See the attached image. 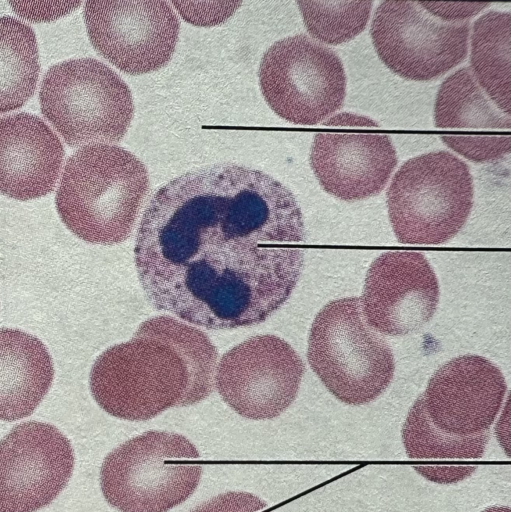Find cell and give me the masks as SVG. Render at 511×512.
Instances as JSON below:
<instances>
[{"label":"cell","mask_w":511,"mask_h":512,"mask_svg":"<svg viewBox=\"0 0 511 512\" xmlns=\"http://www.w3.org/2000/svg\"><path fill=\"white\" fill-rule=\"evenodd\" d=\"M304 240L287 187L261 170L218 163L159 188L142 216L134 261L156 310L231 330L262 323L288 300Z\"/></svg>","instance_id":"cell-1"},{"label":"cell","mask_w":511,"mask_h":512,"mask_svg":"<svg viewBox=\"0 0 511 512\" xmlns=\"http://www.w3.org/2000/svg\"><path fill=\"white\" fill-rule=\"evenodd\" d=\"M148 190L147 169L135 155L117 145L96 143L66 161L55 205L73 234L108 245L128 237Z\"/></svg>","instance_id":"cell-2"},{"label":"cell","mask_w":511,"mask_h":512,"mask_svg":"<svg viewBox=\"0 0 511 512\" xmlns=\"http://www.w3.org/2000/svg\"><path fill=\"white\" fill-rule=\"evenodd\" d=\"M307 359L327 390L348 405L379 397L393 379L391 348L366 322L357 297L327 303L316 315Z\"/></svg>","instance_id":"cell-3"},{"label":"cell","mask_w":511,"mask_h":512,"mask_svg":"<svg viewBox=\"0 0 511 512\" xmlns=\"http://www.w3.org/2000/svg\"><path fill=\"white\" fill-rule=\"evenodd\" d=\"M201 474L199 452L187 438L148 431L105 457L100 486L120 512H167L194 493Z\"/></svg>","instance_id":"cell-4"},{"label":"cell","mask_w":511,"mask_h":512,"mask_svg":"<svg viewBox=\"0 0 511 512\" xmlns=\"http://www.w3.org/2000/svg\"><path fill=\"white\" fill-rule=\"evenodd\" d=\"M473 206L468 165L448 151L406 161L387 191L389 219L397 240L439 245L462 229Z\"/></svg>","instance_id":"cell-5"},{"label":"cell","mask_w":511,"mask_h":512,"mask_svg":"<svg viewBox=\"0 0 511 512\" xmlns=\"http://www.w3.org/2000/svg\"><path fill=\"white\" fill-rule=\"evenodd\" d=\"M39 103L43 116L72 148L120 142L134 113L127 84L94 58L52 65L42 79Z\"/></svg>","instance_id":"cell-6"},{"label":"cell","mask_w":511,"mask_h":512,"mask_svg":"<svg viewBox=\"0 0 511 512\" xmlns=\"http://www.w3.org/2000/svg\"><path fill=\"white\" fill-rule=\"evenodd\" d=\"M258 74L269 107L293 124L316 125L338 111L345 99L346 75L340 58L304 34L270 46Z\"/></svg>","instance_id":"cell-7"},{"label":"cell","mask_w":511,"mask_h":512,"mask_svg":"<svg viewBox=\"0 0 511 512\" xmlns=\"http://www.w3.org/2000/svg\"><path fill=\"white\" fill-rule=\"evenodd\" d=\"M469 21L443 22L415 1H382L370 33L381 61L414 81L436 79L460 64L468 52Z\"/></svg>","instance_id":"cell-8"},{"label":"cell","mask_w":511,"mask_h":512,"mask_svg":"<svg viewBox=\"0 0 511 512\" xmlns=\"http://www.w3.org/2000/svg\"><path fill=\"white\" fill-rule=\"evenodd\" d=\"M83 17L94 49L127 74L154 72L173 56L180 24L167 1H86Z\"/></svg>","instance_id":"cell-9"},{"label":"cell","mask_w":511,"mask_h":512,"mask_svg":"<svg viewBox=\"0 0 511 512\" xmlns=\"http://www.w3.org/2000/svg\"><path fill=\"white\" fill-rule=\"evenodd\" d=\"M73 467L71 443L55 426L16 425L0 440V512H35L50 504Z\"/></svg>","instance_id":"cell-10"},{"label":"cell","mask_w":511,"mask_h":512,"mask_svg":"<svg viewBox=\"0 0 511 512\" xmlns=\"http://www.w3.org/2000/svg\"><path fill=\"white\" fill-rule=\"evenodd\" d=\"M360 300L371 328L385 335H406L433 317L439 283L423 254L388 251L371 263Z\"/></svg>","instance_id":"cell-11"},{"label":"cell","mask_w":511,"mask_h":512,"mask_svg":"<svg viewBox=\"0 0 511 512\" xmlns=\"http://www.w3.org/2000/svg\"><path fill=\"white\" fill-rule=\"evenodd\" d=\"M507 385L488 359L463 355L451 359L430 378L422 395L426 414L442 432L476 436L489 431L503 403Z\"/></svg>","instance_id":"cell-12"},{"label":"cell","mask_w":511,"mask_h":512,"mask_svg":"<svg viewBox=\"0 0 511 512\" xmlns=\"http://www.w3.org/2000/svg\"><path fill=\"white\" fill-rule=\"evenodd\" d=\"M310 165L327 193L356 201L384 189L397 154L387 135L320 132L314 136Z\"/></svg>","instance_id":"cell-13"},{"label":"cell","mask_w":511,"mask_h":512,"mask_svg":"<svg viewBox=\"0 0 511 512\" xmlns=\"http://www.w3.org/2000/svg\"><path fill=\"white\" fill-rule=\"evenodd\" d=\"M65 150L38 116L19 112L0 117V193L28 201L54 189Z\"/></svg>","instance_id":"cell-14"},{"label":"cell","mask_w":511,"mask_h":512,"mask_svg":"<svg viewBox=\"0 0 511 512\" xmlns=\"http://www.w3.org/2000/svg\"><path fill=\"white\" fill-rule=\"evenodd\" d=\"M53 378L52 358L38 338L18 329L0 328V420L31 415Z\"/></svg>","instance_id":"cell-15"},{"label":"cell","mask_w":511,"mask_h":512,"mask_svg":"<svg viewBox=\"0 0 511 512\" xmlns=\"http://www.w3.org/2000/svg\"><path fill=\"white\" fill-rule=\"evenodd\" d=\"M511 16L489 11L473 25L470 63L486 96L503 113L511 112Z\"/></svg>","instance_id":"cell-16"},{"label":"cell","mask_w":511,"mask_h":512,"mask_svg":"<svg viewBox=\"0 0 511 512\" xmlns=\"http://www.w3.org/2000/svg\"><path fill=\"white\" fill-rule=\"evenodd\" d=\"M39 71L33 28L15 17L0 16V114L22 107L33 96Z\"/></svg>","instance_id":"cell-17"},{"label":"cell","mask_w":511,"mask_h":512,"mask_svg":"<svg viewBox=\"0 0 511 512\" xmlns=\"http://www.w3.org/2000/svg\"><path fill=\"white\" fill-rule=\"evenodd\" d=\"M434 120L437 128L510 130V116L491 102L467 67L442 82L436 96Z\"/></svg>","instance_id":"cell-18"},{"label":"cell","mask_w":511,"mask_h":512,"mask_svg":"<svg viewBox=\"0 0 511 512\" xmlns=\"http://www.w3.org/2000/svg\"><path fill=\"white\" fill-rule=\"evenodd\" d=\"M489 431L469 437L448 435L428 418L422 395L410 408L402 427V441L411 459H476L483 455Z\"/></svg>","instance_id":"cell-19"},{"label":"cell","mask_w":511,"mask_h":512,"mask_svg":"<svg viewBox=\"0 0 511 512\" xmlns=\"http://www.w3.org/2000/svg\"><path fill=\"white\" fill-rule=\"evenodd\" d=\"M309 34L321 43L338 45L359 35L367 26L372 1H297Z\"/></svg>","instance_id":"cell-20"},{"label":"cell","mask_w":511,"mask_h":512,"mask_svg":"<svg viewBox=\"0 0 511 512\" xmlns=\"http://www.w3.org/2000/svg\"><path fill=\"white\" fill-rule=\"evenodd\" d=\"M441 140L452 150L474 162L502 158L511 149L510 136L443 135Z\"/></svg>","instance_id":"cell-21"},{"label":"cell","mask_w":511,"mask_h":512,"mask_svg":"<svg viewBox=\"0 0 511 512\" xmlns=\"http://www.w3.org/2000/svg\"><path fill=\"white\" fill-rule=\"evenodd\" d=\"M182 17L197 26H213L228 19L241 2H183L173 1Z\"/></svg>","instance_id":"cell-22"},{"label":"cell","mask_w":511,"mask_h":512,"mask_svg":"<svg viewBox=\"0 0 511 512\" xmlns=\"http://www.w3.org/2000/svg\"><path fill=\"white\" fill-rule=\"evenodd\" d=\"M190 512H271V509L251 493L230 491L202 503Z\"/></svg>","instance_id":"cell-23"},{"label":"cell","mask_w":511,"mask_h":512,"mask_svg":"<svg viewBox=\"0 0 511 512\" xmlns=\"http://www.w3.org/2000/svg\"><path fill=\"white\" fill-rule=\"evenodd\" d=\"M20 17L34 22L51 21L76 10L80 1L61 2H9Z\"/></svg>","instance_id":"cell-24"},{"label":"cell","mask_w":511,"mask_h":512,"mask_svg":"<svg viewBox=\"0 0 511 512\" xmlns=\"http://www.w3.org/2000/svg\"><path fill=\"white\" fill-rule=\"evenodd\" d=\"M429 14L443 22L454 23L473 17L490 3L418 2Z\"/></svg>","instance_id":"cell-25"},{"label":"cell","mask_w":511,"mask_h":512,"mask_svg":"<svg viewBox=\"0 0 511 512\" xmlns=\"http://www.w3.org/2000/svg\"><path fill=\"white\" fill-rule=\"evenodd\" d=\"M414 469L429 481L450 484L462 481L476 470L475 466H416Z\"/></svg>","instance_id":"cell-26"},{"label":"cell","mask_w":511,"mask_h":512,"mask_svg":"<svg viewBox=\"0 0 511 512\" xmlns=\"http://www.w3.org/2000/svg\"><path fill=\"white\" fill-rule=\"evenodd\" d=\"M329 126H378L373 120L351 113H341L324 122Z\"/></svg>","instance_id":"cell-27"},{"label":"cell","mask_w":511,"mask_h":512,"mask_svg":"<svg viewBox=\"0 0 511 512\" xmlns=\"http://www.w3.org/2000/svg\"><path fill=\"white\" fill-rule=\"evenodd\" d=\"M482 512H511V510L508 506H491Z\"/></svg>","instance_id":"cell-28"}]
</instances>
